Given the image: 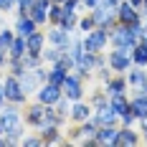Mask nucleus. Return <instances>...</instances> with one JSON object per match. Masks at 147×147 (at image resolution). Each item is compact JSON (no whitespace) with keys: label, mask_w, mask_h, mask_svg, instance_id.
<instances>
[{"label":"nucleus","mask_w":147,"mask_h":147,"mask_svg":"<svg viewBox=\"0 0 147 147\" xmlns=\"http://www.w3.org/2000/svg\"><path fill=\"white\" fill-rule=\"evenodd\" d=\"M18 3H20V0H18Z\"/></svg>","instance_id":"obj_38"},{"label":"nucleus","mask_w":147,"mask_h":147,"mask_svg":"<svg viewBox=\"0 0 147 147\" xmlns=\"http://www.w3.org/2000/svg\"><path fill=\"white\" fill-rule=\"evenodd\" d=\"M84 51H89V53H104L107 51V43H109V30L107 28H94L89 30V33H84Z\"/></svg>","instance_id":"obj_4"},{"label":"nucleus","mask_w":147,"mask_h":147,"mask_svg":"<svg viewBox=\"0 0 147 147\" xmlns=\"http://www.w3.org/2000/svg\"><path fill=\"white\" fill-rule=\"evenodd\" d=\"M13 30H15V36H23V38H28L30 33H36V30H38V23H36L30 15H18V18H15Z\"/></svg>","instance_id":"obj_15"},{"label":"nucleus","mask_w":147,"mask_h":147,"mask_svg":"<svg viewBox=\"0 0 147 147\" xmlns=\"http://www.w3.org/2000/svg\"><path fill=\"white\" fill-rule=\"evenodd\" d=\"M0 134H5V132H3V124H0Z\"/></svg>","instance_id":"obj_37"},{"label":"nucleus","mask_w":147,"mask_h":147,"mask_svg":"<svg viewBox=\"0 0 147 147\" xmlns=\"http://www.w3.org/2000/svg\"><path fill=\"white\" fill-rule=\"evenodd\" d=\"M51 3H66V0H51Z\"/></svg>","instance_id":"obj_34"},{"label":"nucleus","mask_w":147,"mask_h":147,"mask_svg":"<svg viewBox=\"0 0 147 147\" xmlns=\"http://www.w3.org/2000/svg\"><path fill=\"white\" fill-rule=\"evenodd\" d=\"M107 63H109L112 71L127 74L132 69V51H127V48H114V46H112V51L107 53Z\"/></svg>","instance_id":"obj_5"},{"label":"nucleus","mask_w":147,"mask_h":147,"mask_svg":"<svg viewBox=\"0 0 147 147\" xmlns=\"http://www.w3.org/2000/svg\"><path fill=\"white\" fill-rule=\"evenodd\" d=\"M117 132H119L117 124H104V127L96 129V137H94V142H91V145H114Z\"/></svg>","instance_id":"obj_16"},{"label":"nucleus","mask_w":147,"mask_h":147,"mask_svg":"<svg viewBox=\"0 0 147 147\" xmlns=\"http://www.w3.org/2000/svg\"><path fill=\"white\" fill-rule=\"evenodd\" d=\"M13 38H15V30H13V28H0V51H3V53H8V51H10Z\"/></svg>","instance_id":"obj_26"},{"label":"nucleus","mask_w":147,"mask_h":147,"mask_svg":"<svg viewBox=\"0 0 147 147\" xmlns=\"http://www.w3.org/2000/svg\"><path fill=\"white\" fill-rule=\"evenodd\" d=\"M94 122H96L99 127H104V124H117L119 114L109 107V102H107V104H102V107H94Z\"/></svg>","instance_id":"obj_12"},{"label":"nucleus","mask_w":147,"mask_h":147,"mask_svg":"<svg viewBox=\"0 0 147 147\" xmlns=\"http://www.w3.org/2000/svg\"><path fill=\"white\" fill-rule=\"evenodd\" d=\"M127 86L134 89L137 94H147V69L145 66L129 69V74H127Z\"/></svg>","instance_id":"obj_10"},{"label":"nucleus","mask_w":147,"mask_h":147,"mask_svg":"<svg viewBox=\"0 0 147 147\" xmlns=\"http://www.w3.org/2000/svg\"><path fill=\"white\" fill-rule=\"evenodd\" d=\"M48 112H51V107H48V104L36 102L33 107H28V112H26V124L36 127V129H41V127L46 124V117H48Z\"/></svg>","instance_id":"obj_7"},{"label":"nucleus","mask_w":147,"mask_h":147,"mask_svg":"<svg viewBox=\"0 0 147 147\" xmlns=\"http://www.w3.org/2000/svg\"><path fill=\"white\" fill-rule=\"evenodd\" d=\"M0 124H3V132H5V140L8 145L10 142H23V124L26 119L20 117V112L15 109V104H8L3 112H0Z\"/></svg>","instance_id":"obj_1"},{"label":"nucleus","mask_w":147,"mask_h":147,"mask_svg":"<svg viewBox=\"0 0 147 147\" xmlns=\"http://www.w3.org/2000/svg\"><path fill=\"white\" fill-rule=\"evenodd\" d=\"M104 91L109 94V96H114V94H124L127 91V79H122V76H117V79H107L104 81Z\"/></svg>","instance_id":"obj_20"},{"label":"nucleus","mask_w":147,"mask_h":147,"mask_svg":"<svg viewBox=\"0 0 147 147\" xmlns=\"http://www.w3.org/2000/svg\"><path fill=\"white\" fill-rule=\"evenodd\" d=\"M61 96H63V89L56 86V84H48V81H46V84H41V86H38V91H36V99H38L41 104H48V107H53Z\"/></svg>","instance_id":"obj_8"},{"label":"nucleus","mask_w":147,"mask_h":147,"mask_svg":"<svg viewBox=\"0 0 147 147\" xmlns=\"http://www.w3.org/2000/svg\"><path fill=\"white\" fill-rule=\"evenodd\" d=\"M140 142H142V137L129 127H122L117 132V140H114V145H140Z\"/></svg>","instance_id":"obj_19"},{"label":"nucleus","mask_w":147,"mask_h":147,"mask_svg":"<svg viewBox=\"0 0 147 147\" xmlns=\"http://www.w3.org/2000/svg\"><path fill=\"white\" fill-rule=\"evenodd\" d=\"M129 107H132V112H134L137 119L147 117V94H137L134 99H129Z\"/></svg>","instance_id":"obj_22"},{"label":"nucleus","mask_w":147,"mask_h":147,"mask_svg":"<svg viewBox=\"0 0 147 147\" xmlns=\"http://www.w3.org/2000/svg\"><path fill=\"white\" fill-rule=\"evenodd\" d=\"M5 94H3V81H0V112H3V109H5Z\"/></svg>","instance_id":"obj_30"},{"label":"nucleus","mask_w":147,"mask_h":147,"mask_svg":"<svg viewBox=\"0 0 147 147\" xmlns=\"http://www.w3.org/2000/svg\"><path fill=\"white\" fill-rule=\"evenodd\" d=\"M23 145H28V147H38V145H43V137H23Z\"/></svg>","instance_id":"obj_29"},{"label":"nucleus","mask_w":147,"mask_h":147,"mask_svg":"<svg viewBox=\"0 0 147 147\" xmlns=\"http://www.w3.org/2000/svg\"><path fill=\"white\" fill-rule=\"evenodd\" d=\"M109 43L114 46V48H127V51H132L134 46L140 43V38L132 33V28H129V26L117 23L114 28L109 30Z\"/></svg>","instance_id":"obj_2"},{"label":"nucleus","mask_w":147,"mask_h":147,"mask_svg":"<svg viewBox=\"0 0 147 147\" xmlns=\"http://www.w3.org/2000/svg\"><path fill=\"white\" fill-rule=\"evenodd\" d=\"M117 20L124 23V26H132V23H140V20H142V13L134 8L129 0H122L117 5Z\"/></svg>","instance_id":"obj_9"},{"label":"nucleus","mask_w":147,"mask_h":147,"mask_svg":"<svg viewBox=\"0 0 147 147\" xmlns=\"http://www.w3.org/2000/svg\"><path fill=\"white\" fill-rule=\"evenodd\" d=\"M142 10H145V15H147V0H142Z\"/></svg>","instance_id":"obj_33"},{"label":"nucleus","mask_w":147,"mask_h":147,"mask_svg":"<svg viewBox=\"0 0 147 147\" xmlns=\"http://www.w3.org/2000/svg\"><path fill=\"white\" fill-rule=\"evenodd\" d=\"M66 76H69V71H66L63 66H59V63H51V69L46 71V81H48V84H56V86H61Z\"/></svg>","instance_id":"obj_21"},{"label":"nucleus","mask_w":147,"mask_h":147,"mask_svg":"<svg viewBox=\"0 0 147 147\" xmlns=\"http://www.w3.org/2000/svg\"><path fill=\"white\" fill-rule=\"evenodd\" d=\"M3 94H5V102L15 104V107L26 104V99H28V94H26L23 86H20V79L13 76V74H8V76L3 79Z\"/></svg>","instance_id":"obj_3"},{"label":"nucleus","mask_w":147,"mask_h":147,"mask_svg":"<svg viewBox=\"0 0 147 147\" xmlns=\"http://www.w3.org/2000/svg\"><path fill=\"white\" fill-rule=\"evenodd\" d=\"M145 69H147V66H145Z\"/></svg>","instance_id":"obj_39"},{"label":"nucleus","mask_w":147,"mask_h":147,"mask_svg":"<svg viewBox=\"0 0 147 147\" xmlns=\"http://www.w3.org/2000/svg\"><path fill=\"white\" fill-rule=\"evenodd\" d=\"M5 61H8V53H3V51H0V69L5 66Z\"/></svg>","instance_id":"obj_32"},{"label":"nucleus","mask_w":147,"mask_h":147,"mask_svg":"<svg viewBox=\"0 0 147 147\" xmlns=\"http://www.w3.org/2000/svg\"><path fill=\"white\" fill-rule=\"evenodd\" d=\"M46 41H48L51 46H59V48L66 51L69 43H71V33H69V30H63L61 26H53V28L46 33Z\"/></svg>","instance_id":"obj_13"},{"label":"nucleus","mask_w":147,"mask_h":147,"mask_svg":"<svg viewBox=\"0 0 147 147\" xmlns=\"http://www.w3.org/2000/svg\"><path fill=\"white\" fill-rule=\"evenodd\" d=\"M13 8H18V0H0V13H10Z\"/></svg>","instance_id":"obj_28"},{"label":"nucleus","mask_w":147,"mask_h":147,"mask_svg":"<svg viewBox=\"0 0 147 147\" xmlns=\"http://www.w3.org/2000/svg\"><path fill=\"white\" fill-rule=\"evenodd\" d=\"M51 5H53L51 0H33V5H30V13H28V15L36 20V23H38V28L48 23V10H51Z\"/></svg>","instance_id":"obj_11"},{"label":"nucleus","mask_w":147,"mask_h":147,"mask_svg":"<svg viewBox=\"0 0 147 147\" xmlns=\"http://www.w3.org/2000/svg\"><path fill=\"white\" fill-rule=\"evenodd\" d=\"M145 41H147V26H145Z\"/></svg>","instance_id":"obj_35"},{"label":"nucleus","mask_w":147,"mask_h":147,"mask_svg":"<svg viewBox=\"0 0 147 147\" xmlns=\"http://www.w3.org/2000/svg\"><path fill=\"white\" fill-rule=\"evenodd\" d=\"M26 56V38L23 36H15L13 38V46L8 51V59H23Z\"/></svg>","instance_id":"obj_24"},{"label":"nucleus","mask_w":147,"mask_h":147,"mask_svg":"<svg viewBox=\"0 0 147 147\" xmlns=\"http://www.w3.org/2000/svg\"><path fill=\"white\" fill-rule=\"evenodd\" d=\"M140 127H142V134H145V142H147V117L140 119Z\"/></svg>","instance_id":"obj_31"},{"label":"nucleus","mask_w":147,"mask_h":147,"mask_svg":"<svg viewBox=\"0 0 147 147\" xmlns=\"http://www.w3.org/2000/svg\"><path fill=\"white\" fill-rule=\"evenodd\" d=\"M63 56H66V51H63V48H59V46H51V43H48V48H43V56H41V59L48 61V63H59Z\"/></svg>","instance_id":"obj_23"},{"label":"nucleus","mask_w":147,"mask_h":147,"mask_svg":"<svg viewBox=\"0 0 147 147\" xmlns=\"http://www.w3.org/2000/svg\"><path fill=\"white\" fill-rule=\"evenodd\" d=\"M109 107L114 109L119 114V119L124 117V114H129L132 112V107H129V99H127V94H114V96H109Z\"/></svg>","instance_id":"obj_18"},{"label":"nucleus","mask_w":147,"mask_h":147,"mask_svg":"<svg viewBox=\"0 0 147 147\" xmlns=\"http://www.w3.org/2000/svg\"><path fill=\"white\" fill-rule=\"evenodd\" d=\"M46 33L41 30H36V33H30L28 38H26V53L30 56H43V48H46Z\"/></svg>","instance_id":"obj_14"},{"label":"nucleus","mask_w":147,"mask_h":147,"mask_svg":"<svg viewBox=\"0 0 147 147\" xmlns=\"http://www.w3.org/2000/svg\"><path fill=\"white\" fill-rule=\"evenodd\" d=\"M41 137H43V145H56L61 142V129L59 127H46V129H38Z\"/></svg>","instance_id":"obj_25"},{"label":"nucleus","mask_w":147,"mask_h":147,"mask_svg":"<svg viewBox=\"0 0 147 147\" xmlns=\"http://www.w3.org/2000/svg\"><path fill=\"white\" fill-rule=\"evenodd\" d=\"M0 81H3V69H0Z\"/></svg>","instance_id":"obj_36"},{"label":"nucleus","mask_w":147,"mask_h":147,"mask_svg":"<svg viewBox=\"0 0 147 147\" xmlns=\"http://www.w3.org/2000/svg\"><path fill=\"white\" fill-rule=\"evenodd\" d=\"M91 114H94V107H91V104H84L79 99V102H74L71 112H69V119L79 124V122H84V119H91Z\"/></svg>","instance_id":"obj_17"},{"label":"nucleus","mask_w":147,"mask_h":147,"mask_svg":"<svg viewBox=\"0 0 147 147\" xmlns=\"http://www.w3.org/2000/svg\"><path fill=\"white\" fill-rule=\"evenodd\" d=\"M94 28H96V20H94L91 13L84 15V18H79V30H81V33H89V30H94Z\"/></svg>","instance_id":"obj_27"},{"label":"nucleus","mask_w":147,"mask_h":147,"mask_svg":"<svg viewBox=\"0 0 147 147\" xmlns=\"http://www.w3.org/2000/svg\"><path fill=\"white\" fill-rule=\"evenodd\" d=\"M61 89H63V96H66L69 102H79V99L84 96V79L76 76V74H69V76L63 79Z\"/></svg>","instance_id":"obj_6"}]
</instances>
